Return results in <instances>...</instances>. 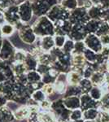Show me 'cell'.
<instances>
[{"label": "cell", "instance_id": "cell-1", "mask_svg": "<svg viewBox=\"0 0 109 122\" xmlns=\"http://www.w3.org/2000/svg\"><path fill=\"white\" fill-rule=\"evenodd\" d=\"M33 30L37 38H43L46 36H55V25L47 15L38 17L32 25Z\"/></svg>", "mask_w": 109, "mask_h": 122}, {"label": "cell", "instance_id": "cell-2", "mask_svg": "<svg viewBox=\"0 0 109 122\" xmlns=\"http://www.w3.org/2000/svg\"><path fill=\"white\" fill-rule=\"evenodd\" d=\"M15 28L16 30H17L18 32V36L23 43L32 46L37 42L38 38L33 30L32 25L21 22Z\"/></svg>", "mask_w": 109, "mask_h": 122}, {"label": "cell", "instance_id": "cell-3", "mask_svg": "<svg viewBox=\"0 0 109 122\" xmlns=\"http://www.w3.org/2000/svg\"><path fill=\"white\" fill-rule=\"evenodd\" d=\"M59 3V0H31L33 15L37 18L47 15L55 5Z\"/></svg>", "mask_w": 109, "mask_h": 122}, {"label": "cell", "instance_id": "cell-4", "mask_svg": "<svg viewBox=\"0 0 109 122\" xmlns=\"http://www.w3.org/2000/svg\"><path fill=\"white\" fill-rule=\"evenodd\" d=\"M69 15L70 11L65 9L60 3L55 5L47 14V16L54 24L61 20H67L69 18Z\"/></svg>", "mask_w": 109, "mask_h": 122}, {"label": "cell", "instance_id": "cell-5", "mask_svg": "<svg viewBox=\"0 0 109 122\" xmlns=\"http://www.w3.org/2000/svg\"><path fill=\"white\" fill-rule=\"evenodd\" d=\"M90 17L87 13V9L84 7H77L76 9L70 11L68 20L74 25H83L90 20Z\"/></svg>", "mask_w": 109, "mask_h": 122}, {"label": "cell", "instance_id": "cell-6", "mask_svg": "<svg viewBox=\"0 0 109 122\" xmlns=\"http://www.w3.org/2000/svg\"><path fill=\"white\" fill-rule=\"evenodd\" d=\"M16 51V49L15 48L12 43L7 38H3V46L0 50V60L11 64V62L13 60Z\"/></svg>", "mask_w": 109, "mask_h": 122}, {"label": "cell", "instance_id": "cell-7", "mask_svg": "<svg viewBox=\"0 0 109 122\" xmlns=\"http://www.w3.org/2000/svg\"><path fill=\"white\" fill-rule=\"evenodd\" d=\"M83 42H84L87 49H90L96 54H99L102 51L103 47H104L102 42H101L100 38L94 33L87 34Z\"/></svg>", "mask_w": 109, "mask_h": 122}, {"label": "cell", "instance_id": "cell-8", "mask_svg": "<svg viewBox=\"0 0 109 122\" xmlns=\"http://www.w3.org/2000/svg\"><path fill=\"white\" fill-rule=\"evenodd\" d=\"M19 16L21 21L24 24H29L33 16V11L31 0H27L19 6Z\"/></svg>", "mask_w": 109, "mask_h": 122}, {"label": "cell", "instance_id": "cell-9", "mask_svg": "<svg viewBox=\"0 0 109 122\" xmlns=\"http://www.w3.org/2000/svg\"><path fill=\"white\" fill-rule=\"evenodd\" d=\"M6 23H8L13 26H16L19 23H21V19L19 16V6L11 5L7 7L5 11H3Z\"/></svg>", "mask_w": 109, "mask_h": 122}, {"label": "cell", "instance_id": "cell-10", "mask_svg": "<svg viewBox=\"0 0 109 122\" xmlns=\"http://www.w3.org/2000/svg\"><path fill=\"white\" fill-rule=\"evenodd\" d=\"M86 36L87 33L85 29V25H74L67 38L73 40V42H80V41H84Z\"/></svg>", "mask_w": 109, "mask_h": 122}, {"label": "cell", "instance_id": "cell-11", "mask_svg": "<svg viewBox=\"0 0 109 122\" xmlns=\"http://www.w3.org/2000/svg\"><path fill=\"white\" fill-rule=\"evenodd\" d=\"M63 103L67 109L73 111V110L81 108V100L78 96H68L62 99Z\"/></svg>", "mask_w": 109, "mask_h": 122}, {"label": "cell", "instance_id": "cell-12", "mask_svg": "<svg viewBox=\"0 0 109 122\" xmlns=\"http://www.w3.org/2000/svg\"><path fill=\"white\" fill-rule=\"evenodd\" d=\"M38 43L43 52H50L55 46L54 37L46 36L43 38H38Z\"/></svg>", "mask_w": 109, "mask_h": 122}, {"label": "cell", "instance_id": "cell-13", "mask_svg": "<svg viewBox=\"0 0 109 122\" xmlns=\"http://www.w3.org/2000/svg\"><path fill=\"white\" fill-rule=\"evenodd\" d=\"M24 65L26 68L27 72H30V71H35L37 69V65H38V60L36 56L31 54L30 52L27 51L26 58L24 61Z\"/></svg>", "mask_w": 109, "mask_h": 122}, {"label": "cell", "instance_id": "cell-14", "mask_svg": "<svg viewBox=\"0 0 109 122\" xmlns=\"http://www.w3.org/2000/svg\"><path fill=\"white\" fill-rule=\"evenodd\" d=\"M29 114H30V108L27 105L20 106L13 112L15 120L17 121H24L25 119H28Z\"/></svg>", "mask_w": 109, "mask_h": 122}, {"label": "cell", "instance_id": "cell-15", "mask_svg": "<svg viewBox=\"0 0 109 122\" xmlns=\"http://www.w3.org/2000/svg\"><path fill=\"white\" fill-rule=\"evenodd\" d=\"M83 76L80 72L74 70H70L68 72H67V81L68 86H78L81 81L82 80Z\"/></svg>", "mask_w": 109, "mask_h": 122}, {"label": "cell", "instance_id": "cell-16", "mask_svg": "<svg viewBox=\"0 0 109 122\" xmlns=\"http://www.w3.org/2000/svg\"><path fill=\"white\" fill-rule=\"evenodd\" d=\"M15 120L13 112L7 106L0 108V122H12Z\"/></svg>", "mask_w": 109, "mask_h": 122}, {"label": "cell", "instance_id": "cell-17", "mask_svg": "<svg viewBox=\"0 0 109 122\" xmlns=\"http://www.w3.org/2000/svg\"><path fill=\"white\" fill-rule=\"evenodd\" d=\"M103 20H90L85 25V29L87 33V34H90V33H94L95 34L98 29L99 28L101 23Z\"/></svg>", "mask_w": 109, "mask_h": 122}, {"label": "cell", "instance_id": "cell-18", "mask_svg": "<svg viewBox=\"0 0 109 122\" xmlns=\"http://www.w3.org/2000/svg\"><path fill=\"white\" fill-rule=\"evenodd\" d=\"M90 81L92 82L94 86H100L104 85L105 81V73L102 72L96 71L93 73L92 76L90 78Z\"/></svg>", "mask_w": 109, "mask_h": 122}, {"label": "cell", "instance_id": "cell-19", "mask_svg": "<svg viewBox=\"0 0 109 122\" xmlns=\"http://www.w3.org/2000/svg\"><path fill=\"white\" fill-rule=\"evenodd\" d=\"M102 8H100L98 6L92 5L89 9H87V13L91 20H101V16H102V12H103Z\"/></svg>", "mask_w": 109, "mask_h": 122}, {"label": "cell", "instance_id": "cell-20", "mask_svg": "<svg viewBox=\"0 0 109 122\" xmlns=\"http://www.w3.org/2000/svg\"><path fill=\"white\" fill-rule=\"evenodd\" d=\"M99 115V110L98 108H90L83 111V119L85 121H94L98 119Z\"/></svg>", "mask_w": 109, "mask_h": 122}, {"label": "cell", "instance_id": "cell-21", "mask_svg": "<svg viewBox=\"0 0 109 122\" xmlns=\"http://www.w3.org/2000/svg\"><path fill=\"white\" fill-rule=\"evenodd\" d=\"M1 30H2V33H3V38H7L11 37V35L14 34V33L16 32V28L15 26L10 25L8 23H5L3 25L1 26Z\"/></svg>", "mask_w": 109, "mask_h": 122}, {"label": "cell", "instance_id": "cell-22", "mask_svg": "<svg viewBox=\"0 0 109 122\" xmlns=\"http://www.w3.org/2000/svg\"><path fill=\"white\" fill-rule=\"evenodd\" d=\"M26 75L28 78V82L29 84H35L42 81V75L39 74L36 70L27 72Z\"/></svg>", "mask_w": 109, "mask_h": 122}, {"label": "cell", "instance_id": "cell-23", "mask_svg": "<svg viewBox=\"0 0 109 122\" xmlns=\"http://www.w3.org/2000/svg\"><path fill=\"white\" fill-rule=\"evenodd\" d=\"M89 94L94 100L99 102L102 96L104 95V91H103L102 88L99 87V86H93L90 91L89 92Z\"/></svg>", "mask_w": 109, "mask_h": 122}, {"label": "cell", "instance_id": "cell-24", "mask_svg": "<svg viewBox=\"0 0 109 122\" xmlns=\"http://www.w3.org/2000/svg\"><path fill=\"white\" fill-rule=\"evenodd\" d=\"M78 86L81 88L83 94H89L90 90L92 89L93 86L92 82L90 81V79H86V78H82L81 82L79 83Z\"/></svg>", "mask_w": 109, "mask_h": 122}, {"label": "cell", "instance_id": "cell-25", "mask_svg": "<svg viewBox=\"0 0 109 122\" xmlns=\"http://www.w3.org/2000/svg\"><path fill=\"white\" fill-rule=\"evenodd\" d=\"M26 55H27V51H25V50H22V49L16 50L11 64V63H24L25 58H26Z\"/></svg>", "mask_w": 109, "mask_h": 122}, {"label": "cell", "instance_id": "cell-26", "mask_svg": "<svg viewBox=\"0 0 109 122\" xmlns=\"http://www.w3.org/2000/svg\"><path fill=\"white\" fill-rule=\"evenodd\" d=\"M59 3L61 4L62 7H64L65 9L68 10V11H73V10L76 9L78 7V3L77 0H60Z\"/></svg>", "mask_w": 109, "mask_h": 122}, {"label": "cell", "instance_id": "cell-27", "mask_svg": "<svg viewBox=\"0 0 109 122\" xmlns=\"http://www.w3.org/2000/svg\"><path fill=\"white\" fill-rule=\"evenodd\" d=\"M97 55L96 53H94V51H92L90 49H86V51L83 53V56H84L85 59L88 63L90 64H94L97 61Z\"/></svg>", "mask_w": 109, "mask_h": 122}, {"label": "cell", "instance_id": "cell-28", "mask_svg": "<svg viewBox=\"0 0 109 122\" xmlns=\"http://www.w3.org/2000/svg\"><path fill=\"white\" fill-rule=\"evenodd\" d=\"M31 99L33 100H34L36 103H40L43 100H45L47 99V95L44 94V92L42 91V90H35L33 93L31 94Z\"/></svg>", "mask_w": 109, "mask_h": 122}, {"label": "cell", "instance_id": "cell-29", "mask_svg": "<svg viewBox=\"0 0 109 122\" xmlns=\"http://www.w3.org/2000/svg\"><path fill=\"white\" fill-rule=\"evenodd\" d=\"M95 34L98 37L104 36V35L109 34V24L106 21H102L99 28L98 29Z\"/></svg>", "mask_w": 109, "mask_h": 122}, {"label": "cell", "instance_id": "cell-30", "mask_svg": "<svg viewBox=\"0 0 109 122\" xmlns=\"http://www.w3.org/2000/svg\"><path fill=\"white\" fill-rule=\"evenodd\" d=\"M99 108L104 111H109V92L104 93L99 100Z\"/></svg>", "mask_w": 109, "mask_h": 122}, {"label": "cell", "instance_id": "cell-31", "mask_svg": "<svg viewBox=\"0 0 109 122\" xmlns=\"http://www.w3.org/2000/svg\"><path fill=\"white\" fill-rule=\"evenodd\" d=\"M74 44L75 42H73V40L69 38H67V41L65 42L64 46H63L62 51L65 54L72 55L73 50H74Z\"/></svg>", "mask_w": 109, "mask_h": 122}, {"label": "cell", "instance_id": "cell-32", "mask_svg": "<svg viewBox=\"0 0 109 122\" xmlns=\"http://www.w3.org/2000/svg\"><path fill=\"white\" fill-rule=\"evenodd\" d=\"M86 46L83 41H80V42H75L74 44V50L73 51L72 55H81L83 54L84 51H86Z\"/></svg>", "mask_w": 109, "mask_h": 122}, {"label": "cell", "instance_id": "cell-33", "mask_svg": "<svg viewBox=\"0 0 109 122\" xmlns=\"http://www.w3.org/2000/svg\"><path fill=\"white\" fill-rule=\"evenodd\" d=\"M81 119H83V111L81 109V108L71 111V113H70V121L71 122H74V121H78V120H81Z\"/></svg>", "mask_w": 109, "mask_h": 122}, {"label": "cell", "instance_id": "cell-34", "mask_svg": "<svg viewBox=\"0 0 109 122\" xmlns=\"http://www.w3.org/2000/svg\"><path fill=\"white\" fill-rule=\"evenodd\" d=\"M67 36H61V35H55L54 40H55V46L58 48H63L65 42L67 41Z\"/></svg>", "mask_w": 109, "mask_h": 122}, {"label": "cell", "instance_id": "cell-35", "mask_svg": "<svg viewBox=\"0 0 109 122\" xmlns=\"http://www.w3.org/2000/svg\"><path fill=\"white\" fill-rule=\"evenodd\" d=\"M91 3L94 6H98L103 10L109 8V0H90Z\"/></svg>", "mask_w": 109, "mask_h": 122}, {"label": "cell", "instance_id": "cell-36", "mask_svg": "<svg viewBox=\"0 0 109 122\" xmlns=\"http://www.w3.org/2000/svg\"><path fill=\"white\" fill-rule=\"evenodd\" d=\"M51 69V65H48V64H38L37 68L36 71L38 72L39 74H41L42 76L44 74L47 73Z\"/></svg>", "mask_w": 109, "mask_h": 122}, {"label": "cell", "instance_id": "cell-37", "mask_svg": "<svg viewBox=\"0 0 109 122\" xmlns=\"http://www.w3.org/2000/svg\"><path fill=\"white\" fill-rule=\"evenodd\" d=\"M44 94L47 95V97H49L51 94H53L55 93V88H54V85L53 84H48V85H44L42 89Z\"/></svg>", "mask_w": 109, "mask_h": 122}, {"label": "cell", "instance_id": "cell-38", "mask_svg": "<svg viewBox=\"0 0 109 122\" xmlns=\"http://www.w3.org/2000/svg\"><path fill=\"white\" fill-rule=\"evenodd\" d=\"M98 119L99 120V122H109V112L108 111H99Z\"/></svg>", "mask_w": 109, "mask_h": 122}, {"label": "cell", "instance_id": "cell-39", "mask_svg": "<svg viewBox=\"0 0 109 122\" xmlns=\"http://www.w3.org/2000/svg\"><path fill=\"white\" fill-rule=\"evenodd\" d=\"M77 3H78V7H84L86 9H89L93 5L90 0H77Z\"/></svg>", "mask_w": 109, "mask_h": 122}, {"label": "cell", "instance_id": "cell-40", "mask_svg": "<svg viewBox=\"0 0 109 122\" xmlns=\"http://www.w3.org/2000/svg\"><path fill=\"white\" fill-rule=\"evenodd\" d=\"M7 102H8V99H7V96H6L4 94L0 92V108L5 107V106L7 105Z\"/></svg>", "mask_w": 109, "mask_h": 122}, {"label": "cell", "instance_id": "cell-41", "mask_svg": "<svg viewBox=\"0 0 109 122\" xmlns=\"http://www.w3.org/2000/svg\"><path fill=\"white\" fill-rule=\"evenodd\" d=\"M101 20L106 21V22H108L109 21V8L103 11L102 16H101Z\"/></svg>", "mask_w": 109, "mask_h": 122}, {"label": "cell", "instance_id": "cell-42", "mask_svg": "<svg viewBox=\"0 0 109 122\" xmlns=\"http://www.w3.org/2000/svg\"><path fill=\"white\" fill-rule=\"evenodd\" d=\"M103 46H109V34L99 37Z\"/></svg>", "mask_w": 109, "mask_h": 122}, {"label": "cell", "instance_id": "cell-43", "mask_svg": "<svg viewBox=\"0 0 109 122\" xmlns=\"http://www.w3.org/2000/svg\"><path fill=\"white\" fill-rule=\"evenodd\" d=\"M5 23H6V20L4 16V13H3V11H0V27L4 25Z\"/></svg>", "mask_w": 109, "mask_h": 122}, {"label": "cell", "instance_id": "cell-44", "mask_svg": "<svg viewBox=\"0 0 109 122\" xmlns=\"http://www.w3.org/2000/svg\"><path fill=\"white\" fill-rule=\"evenodd\" d=\"M25 1H27V0H12L13 4L17 5V6H20L21 4H22V3H25Z\"/></svg>", "mask_w": 109, "mask_h": 122}, {"label": "cell", "instance_id": "cell-45", "mask_svg": "<svg viewBox=\"0 0 109 122\" xmlns=\"http://www.w3.org/2000/svg\"><path fill=\"white\" fill-rule=\"evenodd\" d=\"M3 33H2V30H1V27H0V39H3Z\"/></svg>", "mask_w": 109, "mask_h": 122}, {"label": "cell", "instance_id": "cell-46", "mask_svg": "<svg viewBox=\"0 0 109 122\" xmlns=\"http://www.w3.org/2000/svg\"><path fill=\"white\" fill-rule=\"evenodd\" d=\"M107 72L109 73V62L107 63Z\"/></svg>", "mask_w": 109, "mask_h": 122}, {"label": "cell", "instance_id": "cell-47", "mask_svg": "<svg viewBox=\"0 0 109 122\" xmlns=\"http://www.w3.org/2000/svg\"><path fill=\"white\" fill-rule=\"evenodd\" d=\"M3 38L0 39V50H1V48H2V46H3Z\"/></svg>", "mask_w": 109, "mask_h": 122}, {"label": "cell", "instance_id": "cell-48", "mask_svg": "<svg viewBox=\"0 0 109 122\" xmlns=\"http://www.w3.org/2000/svg\"><path fill=\"white\" fill-rule=\"evenodd\" d=\"M108 62H109V57H108Z\"/></svg>", "mask_w": 109, "mask_h": 122}, {"label": "cell", "instance_id": "cell-49", "mask_svg": "<svg viewBox=\"0 0 109 122\" xmlns=\"http://www.w3.org/2000/svg\"><path fill=\"white\" fill-rule=\"evenodd\" d=\"M108 24H109V21H108Z\"/></svg>", "mask_w": 109, "mask_h": 122}, {"label": "cell", "instance_id": "cell-50", "mask_svg": "<svg viewBox=\"0 0 109 122\" xmlns=\"http://www.w3.org/2000/svg\"></svg>", "mask_w": 109, "mask_h": 122}]
</instances>
